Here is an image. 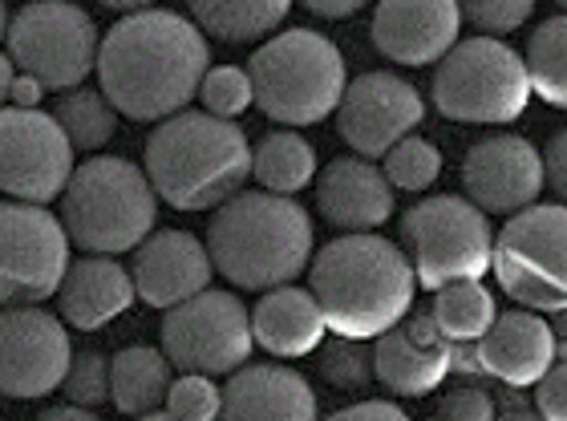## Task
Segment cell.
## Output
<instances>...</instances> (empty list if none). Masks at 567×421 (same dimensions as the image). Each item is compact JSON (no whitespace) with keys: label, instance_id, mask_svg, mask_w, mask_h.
<instances>
[{"label":"cell","instance_id":"cell-39","mask_svg":"<svg viewBox=\"0 0 567 421\" xmlns=\"http://www.w3.org/2000/svg\"><path fill=\"white\" fill-rule=\"evenodd\" d=\"M539 166H544V191H551L559 203H564V191H567V134L556 130L551 138H547L544 154H539Z\"/></svg>","mask_w":567,"mask_h":421},{"label":"cell","instance_id":"cell-20","mask_svg":"<svg viewBox=\"0 0 567 421\" xmlns=\"http://www.w3.org/2000/svg\"><path fill=\"white\" fill-rule=\"evenodd\" d=\"M474 349H478L483 373L511 389L535 386L564 357V345L556 340L551 325L539 312H527V308L495 312L491 328L474 340Z\"/></svg>","mask_w":567,"mask_h":421},{"label":"cell","instance_id":"cell-50","mask_svg":"<svg viewBox=\"0 0 567 421\" xmlns=\"http://www.w3.org/2000/svg\"><path fill=\"white\" fill-rule=\"evenodd\" d=\"M556 4H559V9H564V4H567V0H556Z\"/></svg>","mask_w":567,"mask_h":421},{"label":"cell","instance_id":"cell-30","mask_svg":"<svg viewBox=\"0 0 567 421\" xmlns=\"http://www.w3.org/2000/svg\"><path fill=\"white\" fill-rule=\"evenodd\" d=\"M53 122L61 126V134L70 138L73 151H85L94 154L102 151L114 134H118V114H114V105L102 97V90H65L53 105Z\"/></svg>","mask_w":567,"mask_h":421},{"label":"cell","instance_id":"cell-11","mask_svg":"<svg viewBox=\"0 0 567 421\" xmlns=\"http://www.w3.org/2000/svg\"><path fill=\"white\" fill-rule=\"evenodd\" d=\"M158 340L171 369L199 377L236 373L256 349L248 305L236 292H215V288H203L199 296L166 308Z\"/></svg>","mask_w":567,"mask_h":421},{"label":"cell","instance_id":"cell-22","mask_svg":"<svg viewBox=\"0 0 567 421\" xmlns=\"http://www.w3.org/2000/svg\"><path fill=\"white\" fill-rule=\"evenodd\" d=\"M215 421H320L317 393L288 364H239L219 389Z\"/></svg>","mask_w":567,"mask_h":421},{"label":"cell","instance_id":"cell-3","mask_svg":"<svg viewBox=\"0 0 567 421\" xmlns=\"http://www.w3.org/2000/svg\"><path fill=\"white\" fill-rule=\"evenodd\" d=\"M312 244L317 232L308 210L268 191H239L219 203L203 235L215 276L239 292H272L292 284L308 268Z\"/></svg>","mask_w":567,"mask_h":421},{"label":"cell","instance_id":"cell-43","mask_svg":"<svg viewBox=\"0 0 567 421\" xmlns=\"http://www.w3.org/2000/svg\"><path fill=\"white\" fill-rule=\"evenodd\" d=\"M41 85L33 82V78H24V73H17L9 85V105H17V110H41Z\"/></svg>","mask_w":567,"mask_h":421},{"label":"cell","instance_id":"cell-24","mask_svg":"<svg viewBox=\"0 0 567 421\" xmlns=\"http://www.w3.org/2000/svg\"><path fill=\"white\" fill-rule=\"evenodd\" d=\"M248 320H251V340L264 352L280 357V361L308 357V352L320 349V340L329 337L324 316H320L312 292L296 288V284H280L272 292H264V300L251 308Z\"/></svg>","mask_w":567,"mask_h":421},{"label":"cell","instance_id":"cell-16","mask_svg":"<svg viewBox=\"0 0 567 421\" xmlns=\"http://www.w3.org/2000/svg\"><path fill=\"white\" fill-rule=\"evenodd\" d=\"M462 199L483 215H515L544 195L539 151L519 134H491L462 154Z\"/></svg>","mask_w":567,"mask_h":421},{"label":"cell","instance_id":"cell-48","mask_svg":"<svg viewBox=\"0 0 567 421\" xmlns=\"http://www.w3.org/2000/svg\"><path fill=\"white\" fill-rule=\"evenodd\" d=\"M4 33H9V4L0 0V41H4Z\"/></svg>","mask_w":567,"mask_h":421},{"label":"cell","instance_id":"cell-5","mask_svg":"<svg viewBox=\"0 0 567 421\" xmlns=\"http://www.w3.org/2000/svg\"><path fill=\"white\" fill-rule=\"evenodd\" d=\"M58 199L65 239L85 256L134 251L158 219V195L138 166L118 154H94L82 166H73Z\"/></svg>","mask_w":567,"mask_h":421},{"label":"cell","instance_id":"cell-28","mask_svg":"<svg viewBox=\"0 0 567 421\" xmlns=\"http://www.w3.org/2000/svg\"><path fill=\"white\" fill-rule=\"evenodd\" d=\"M523 70H527L532 94H539L547 105L564 110L567 105V17L564 12L535 24L532 41H527Z\"/></svg>","mask_w":567,"mask_h":421},{"label":"cell","instance_id":"cell-13","mask_svg":"<svg viewBox=\"0 0 567 421\" xmlns=\"http://www.w3.org/2000/svg\"><path fill=\"white\" fill-rule=\"evenodd\" d=\"M73 175V146L45 110L0 105V195L45 207Z\"/></svg>","mask_w":567,"mask_h":421},{"label":"cell","instance_id":"cell-47","mask_svg":"<svg viewBox=\"0 0 567 421\" xmlns=\"http://www.w3.org/2000/svg\"><path fill=\"white\" fill-rule=\"evenodd\" d=\"M495 421H544L535 410H527V405H519V410H503L495 413Z\"/></svg>","mask_w":567,"mask_h":421},{"label":"cell","instance_id":"cell-4","mask_svg":"<svg viewBox=\"0 0 567 421\" xmlns=\"http://www.w3.org/2000/svg\"><path fill=\"white\" fill-rule=\"evenodd\" d=\"M142 175L158 203L175 210H215L251 178V142L236 122L178 110L146 138Z\"/></svg>","mask_w":567,"mask_h":421},{"label":"cell","instance_id":"cell-17","mask_svg":"<svg viewBox=\"0 0 567 421\" xmlns=\"http://www.w3.org/2000/svg\"><path fill=\"white\" fill-rule=\"evenodd\" d=\"M215 268L207 259V247H203L199 235L178 232V227H163V232H151L134 247V264H131V280L134 296L151 308H175L190 296H199L207 284H212Z\"/></svg>","mask_w":567,"mask_h":421},{"label":"cell","instance_id":"cell-40","mask_svg":"<svg viewBox=\"0 0 567 421\" xmlns=\"http://www.w3.org/2000/svg\"><path fill=\"white\" fill-rule=\"evenodd\" d=\"M324 421H410L393 401H361V405H349V410H337Z\"/></svg>","mask_w":567,"mask_h":421},{"label":"cell","instance_id":"cell-15","mask_svg":"<svg viewBox=\"0 0 567 421\" xmlns=\"http://www.w3.org/2000/svg\"><path fill=\"white\" fill-rule=\"evenodd\" d=\"M70 328L37 305L0 308V393L4 398H45L61 389L70 369Z\"/></svg>","mask_w":567,"mask_h":421},{"label":"cell","instance_id":"cell-33","mask_svg":"<svg viewBox=\"0 0 567 421\" xmlns=\"http://www.w3.org/2000/svg\"><path fill=\"white\" fill-rule=\"evenodd\" d=\"M195 97H203V114L236 122L251 105V82H248V73L236 70V65H215V70L203 73L199 94Z\"/></svg>","mask_w":567,"mask_h":421},{"label":"cell","instance_id":"cell-10","mask_svg":"<svg viewBox=\"0 0 567 421\" xmlns=\"http://www.w3.org/2000/svg\"><path fill=\"white\" fill-rule=\"evenodd\" d=\"M12 70L33 78L41 90L65 94L94 73L97 24L73 0H29L9 21Z\"/></svg>","mask_w":567,"mask_h":421},{"label":"cell","instance_id":"cell-26","mask_svg":"<svg viewBox=\"0 0 567 421\" xmlns=\"http://www.w3.org/2000/svg\"><path fill=\"white\" fill-rule=\"evenodd\" d=\"M187 9L203 37L251 45L280 29L284 17L292 12V0H187Z\"/></svg>","mask_w":567,"mask_h":421},{"label":"cell","instance_id":"cell-46","mask_svg":"<svg viewBox=\"0 0 567 421\" xmlns=\"http://www.w3.org/2000/svg\"><path fill=\"white\" fill-rule=\"evenodd\" d=\"M12 78H17V70H12L9 53H0V105L9 102V85H12Z\"/></svg>","mask_w":567,"mask_h":421},{"label":"cell","instance_id":"cell-18","mask_svg":"<svg viewBox=\"0 0 567 421\" xmlns=\"http://www.w3.org/2000/svg\"><path fill=\"white\" fill-rule=\"evenodd\" d=\"M458 0H378L373 49L393 65H434L458 41Z\"/></svg>","mask_w":567,"mask_h":421},{"label":"cell","instance_id":"cell-12","mask_svg":"<svg viewBox=\"0 0 567 421\" xmlns=\"http://www.w3.org/2000/svg\"><path fill=\"white\" fill-rule=\"evenodd\" d=\"M65 268L70 239L58 215L37 203H0V308L58 296Z\"/></svg>","mask_w":567,"mask_h":421},{"label":"cell","instance_id":"cell-27","mask_svg":"<svg viewBox=\"0 0 567 421\" xmlns=\"http://www.w3.org/2000/svg\"><path fill=\"white\" fill-rule=\"evenodd\" d=\"M251 178H256L260 191H268V195L292 199V195H300V191L317 178V151H312L300 134H292V130L264 134V138L251 146Z\"/></svg>","mask_w":567,"mask_h":421},{"label":"cell","instance_id":"cell-41","mask_svg":"<svg viewBox=\"0 0 567 421\" xmlns=\"http://www.w3.org/2000/svg\"><path fill=\"white\" fill-rule=\"evenodd\" d=\"M450 373L466 377V381H486L474 340H458V345H450Z\"/></svg>","mask_w":567,"mask_h":421},{"label":"cell","instance_id":"cell-45","mask_svg":"<svg viewBox=\"0 0 567 421\" xmlns=\"http://www.w3.org/2000/svg\"><path fill=\"white\" fill-rule=\"evenodd\" d=\"M97 4L110 12H142V9H151L154 0H97Z\"/></svg>","mask_w":567,"mask_h":421},{"label":"cell","instance_id":"cell-9","mask_svg":"<svg viewBox=\"0 0 567 421\" xmlns=\"http://www.w3.org/2000/svg\"><path fill=\"white\" fill-rule=\"evenodd\" d=\"M491 219L462 195H430L402 215V256L425 292L491 271Z\"/></svg>","mask_w":567,"mask_h":421},{"label":"cell","instance_id":"cell-34","mask_svg":"<svg viewBox=\"0 0 567 421\" xmlns=\"http://www.w3.org/2000/svg\"><path fill=\"white\" fill-rule=\"evenodd\" d=\"M61 389H65L70 405L94 410V405H102V401L110 398V361L94 349L73 352L70 369H65V377H61Z\"/></svg>","mask_w":567,"mask_h":421},{"label":"cell","instance_id":"cell-2","mask_svg":"<svg viewBox=\"0 0 567 421\" xmlns=\"http://www.w3.org/2000/svg\"><path fill=\"white\" fill-rule=\"evenodd\" d=\"M308 292L324 328L344 340H378L414 308V268L385 235H337L308 259Z\"/></svg>","mask_w":567,"mask_h":421},{"label":"cell","instance_id":"cell-1","mask_svg":"<svg viewBox=\"0 0 567 421\" xmlns=\"http://www.w3.org/2000/svg\"><path fill=\"white\" fill-rule=\"evenodd\" d=\"M207 70V37L190 17L166 9L131 12L97 41V90L114 114L131 122H163L187 110Z\"/></svg>","mask_w":567,"mask_h":421},{"label":"cell","instance_id":"cell-14","mask_svg":"<svg viewBox=\"0 0 567 421\" xmlns=\"http://www.w3.org/2000/svg\"><path fill=\"white\" fill-rule=\"evenodd\" d=\"M337 134L357 158H385L402 138H410L425 117V102L398 73H361L344 82L337 102Z\"/></svg>","mask_w":567,"mask_h":421},{"label":"cell","instance_id":"cell-37","mask_svg":"<svg viewBox=\"0 0 567 421\" xmlns=\"http://www.w3.org/2000/svg\"><path fill=\"white\" fill-rule=\"evenodd\" d=\"M535 413H539L544 421H567V364H564V357L535 381Z\"/></svg>","mask_w":567,"mask_h":421},{"label":"cell","instance_id":"cell-32","mask_svg":"<svg viewBox=\"0 0 567 421\" xmlns=\"http://www.w3.org/2000/svg\"><path fill=\"white\" fill-rule=\"evenodd\" d=\"M320 377L332 389H365L373 381V349L369 340H320Z\"/></svg>","mask_w":567,"mask_h":421},{"label":"cell","instance_id":"cell-44","mask_svg":"<svg viewBox=\"0 0 567 421\" xmlns=\"http://www.w3.org/2000/svg\"><path fill=\"white\" fill-rule=\"evenodd\" d=\"M33 421H102V418H97L94 410H82V405H70V401H65V405H49V410H41Z\"/></svg>","mask_w":567,"mask_h":421},{"label":"cell","instance_id":"cell-25","mask_svg":"<svg viewBox=\"0 0 567 421\" xmlns=\"http://www.w3.org/2000/svg\"><path fill=\"white\" fill-rule=\"evenodd\" d=\"M166 389H171V361L163 357V349L131 345L110 357V401L126 418L158 413Z\"/></svg>","mask_w":567,"mask_h":421},{"label":"cell","instance_id":"cell-8","mask_svg":"<svg viewBox=\"0 0 567 421\" xmlns=\"http://www.w3.org/2000/svg\"><path fill=\"white\" fill-rule=\"evenodd\" d=\"M498 288L527 312L567 308V207L532 203L515 210L491 239Z\"/></svg>","mask_w":567,"mask_h":421},{"label":"cell","instance_id":"cell-21","mask_svg":"<svg viewBox=\"0 0 567 421\" xmlns=\"http://www.w3.org/2000/svg\"><path fill=\"white\" fill-rule=\"evenodd\" d=\"M317 210L332 232L365 235L378 232L393 215V187L385 183L378 163L369 158H332L317 178Z\"/></svg>","mask_w":567,"mask_h":421},{"label":"cell","instance_id":"cell-49","mask_svg":"<svg viewBox=\"0 0 567 421\" xmlns=\"http://www.w3.org/2000/svg\"><path fill=\"white\" fill-rule=\"evenodd\" d=\"M134 421H175L171 413H146V418H134Z\"/></svg>","mask_w":567,"mask_h":421},{"label":"cell","instance_id":"cell-38","mask_svg":"<svg viewBox=\"0 0 567 421\" xmlns=\"http://www.w3.org/2000/svg\"><path fill=\"white\" fill-rule=\"evenodd\" d=\"M442 421H495V401L491 393L478 386H466V389H454L446 401H442Z\"/></svg>","mask_w":567,"mask_h":421},{"label":"cell","instance_id":"cell-19","mask_svg":"<svg viewBox=\"0 0 567 421\" xmlns=\"http://www.w3.org/2000/svg\"><path fill=\"white\" fill-rule=\"evenodd\" d=\"M450 377V340L430 312H405L390 332L373 340V381L398 398H425Z\"/></svg>","mask_w":567,"mask_h":421},{"label":"cell","instance_id":"cell-29","mask_svg":"<svg viewBox=\"0 0 567 421\" xmlns=\"http://www.w3.org/2000/svg\"><path fill=\"white\" fill-rule=\"evenodd\" d=\"M430 320L450 345L458 340H478L495 320V296L486 292L483 280H458L434 292Z\"/></svg>","mask_w":567,"mask_h":421},{"label":"cell","instance_id":"cell-6","mask_svg":"<svg viewBox=\"0 0 567 421\" xmlns=\"http://www.w3.org/2000/svg\"><path fill=\"white\" fill-rule=\"evenodd\" d=\"M251 105L280 126H317L337 110L349 82L341 49L317 29H284L248 61Z\"/></svg>","mask_w":567,"mask_h":421},{"label":"cell","instance_id":"cell-42","mask_svg":"<svg viewBox=\"0 0 567 421\" xmlns=\"http://www.w3.org/2000/svg\"><path fill=\"white\" fill-rule=\"evenodd\" d=\"M369 0H300V9H308L312 17H324V21H344V17H357Z\"/></svg>","mask_w":567,"mask_h":421},{"label":"cell","instance_id":"cell-7","mask_svg":"<svg viewBox=\"0 0 567 421\" xmlns=\"http://www.w3.org/2000/svg\"><path fill=\"white\" fill-rule=\"evenodd\" d=\"M434 110L466 126H507L527 114L532 85L523 53L498 37H466L434 61Z\"/></svg>","mask_w":567,"mask_h":421},{"label":"cell","instance_id":"cell-23","mask_svg":"<svg viewBox=\"0 0 567 421\" xmlns=\"http://www.w3.org/2000/svg\"><path fill=\"white\" fill-rule=\"evenodd\" d=\"M134 305V280L114 256L73 259L58 288V316L78 332H97Z\"/></svg>","mask_w":567,"mask_h":421},{"label":"cell","instance_id":"cell-35","mask_svg":"<svg viewBox=\"0 0 567 421\" xmlns=\"http://www.w3.org/2000/svg\"><path fill=\"white\" fill-rule=\"evenodd\" d=\"M163 405L175 421H215L219 418V386L212 377L183 373L178 381H171Z\"/></svg>","mask_w":567,"mask_h":421},{"label":"cell","instance_id":"cell-31","mask_svg":"<svg viewBox=\"0 0 567 421\" xmlns=\"http://www.w3.org/2000/svg\"><path fill=\"white\" fill-rule=\"evenodd\" d=\"M381 175H385V183L393 191H410V195L430 191L437 183V175H442V151L430 138L410 134L381 158Z\"/></svg>","mask_w":567,"mask_h":421},{"label":"cell","instance_id":"cell-51","mask_svg":"<svg viewBox=\"0 0 567 421\" xmlns=\"http://www.w3.org/2000/svg\"><path fill=\"white\" fill-rule=\"evenodd\" d=\"M430 421H442V418H430Z\"/></svg>","mask_w":567,"mask_h":421},{"label":"cell","instance_id":"cell-36","mask_svg":"<svg viewBox=\"0 0 567 421\" xmlns=\"http://www.w3.org/2000/svg\"><path fill=\"white\" fill-rule=\"evenodd\" d=\"M535 12V0H458V17L466 24H474L483 37H503L515 33L527 24V17Z\"/></svg>","mask_w":567,"mask_h":421}]
</instances>
